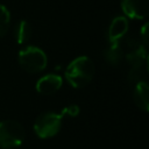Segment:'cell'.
Segmentation results:
<instances>
[{"label":"cell","mask_w":149,"mask_h":149,"mask_svg":"<svg viewBox=\"0 0 149 149\" xmlns=\"http://www.w3.org/2000/svg\"><path fill=\"white\" fill-rule=\"evenodd\" d=\"M147 76V65H142V66H133V69L129 71L128 74V79L129 81H143V79Z\"/></svg>","instance_id":"cell-13"},{"label":"cell","mask_w":149,"mask_h":149,"mask_svg":"<svg viewBox=\"0 0 149 149\" xmlns=\"http://www.w3.org/2000/svg\"><path fill=\"white\" fill-rule=\"evenodd\" d=\"M133 97H134V101L136 106L144 112L149 111V87L144 80L136 83Z\"/></svg>","instance_id":"cell-8"},{"label":"cell","mask_w":149,"mask_h":149,"mask_svg":"<svg viewBox=\"0 0 149 149\" xmlns=\"http://www.w3.org/2000/svg\"><path fill=\"white\" fill-rule=\"evenodd\" d=\"M105 59L111 65L119 64L120 59L122 58V48L119 42H109V45L105 50Z\"/></svg>","instance_id":"cell-10"},{"label":"cell","mask_w":149,"mask_h":149,"mask_svg":"<svg viewBox=\"0 0 149 149\" xmlns=\"http://www.w3.org/2000/svg\"><path fill=\"white\" fill-rule=\"evenodd\" d=\"M26 137L24 128L15 120H3L0 122V148L14 149L20 147Z\"/></svg>","instance_id":"cell-2"},{"label":"cell","mask_w":149,"mask_h":149,"mask_svg":"<svg viewBox=\"0 0 149 149\" xmlns=\"http://www.w3.org/2000/svg\"><path fill=\"white\" fill-rule=\"evenodd\" d=\"M127 61L129 62V64H132V66H142V65H147V61H148V54L144 47L139 45L137 49L130 51L127 55Z\"/></svg>","instance_id":"cell-11"},{"label":"cell","mask_w":149,"mask_h":149,"mask_svg":"<svg viewBox=\"0 0 149 149\" xmlns=\"http://www.w3.org/2000/svg\"><path fill=\"white\" fill-rule=\"evenodd\" d=\"M128 21L125 16H116L109 24L108 28V41L119 42L128 31Z\"/></svg>","instance_id":"cell-7"},{"label":"cell","mask_w":149,"mask_h":149,"mask_svg":"<svg viewBox=\"0 0 149 149\" xmlns=\"http://www.w3.org/2000/svg\"><path fill=\"white\" fill-rule=\"evenodd\" d=\"M122 12L127 17L142 20L149 12V0H121Z\"/></svg>","instance_id":"cell-5"},{"label":"cell","mask_w":149,"mask_h":149,"mask_svg":"<svg viewBox=\"0 0 149 149\" xmlns=\"http://www.w3.org/2000/svg\"><path fill=\"white\" fill-rule=\"evenodd\" d=\"M10 26V13L6 6L0 5V37L5 36Z\"/></svg>","instance_id":"cell-12"},{"label":"cell","mask_w":149,"mask_h":149,"mask_svg":"<svg viewBox=\"0 0 149 149\" xmlns=\"http://www.w3.org/2000/svg\"><path fill=\"white\" fill-rule=\"evenodd\" d=\"M79 114V107L77 105H69L66 106L62 112L61 115L64 118H76Z\"/></svg>","instance_id":"cell-14"},{"label":"cell","mask_w":149,"mask_h":149,"mask_svg":"<svg viewBox=\"0 0 149 149\" xmlns=\"http://www.w3.org/2000/svg\"><path fill=\"white\" fill-rule=\"evenodd\" d=\"M147 29H148V23H144V26L141 28V36H142V40H143V42L144 43H147V41H148V38H147V35H148V33H147Z\"/></svg>","instance_id":"cell-15"},{"label":"cell","mask_w":149,"mask_h":149,"mask_svg":"<svg viewBox=\"0 0 149 149\" xmlns=\"http://www.w3.org/2000/svg\"><path fill=\"white\" fill-rule=\"evenodd\" d=\"M63 116L56 114L54 112H47L41 114L35 123H34V132L40 139H50L57 135L62 128Z\"/></svg>","instance_id":"cell-4"},{"label":"cell","mask_w":149,"mask_h":149,"mask_svg":"<svg viewBox=\"0 0 149 149\" xmlns=\"http://www.w3.org/2000/svg\"><path fill=\"white\" fill-rule=\"evenodd\" d=\"M94 76V63L87 56L74 58L65 70V79L74 88H81L90 84Z\"/></svg>","instance_id":"cell-1"},{"label":"cell","mask_w":149,"mask_h":149,"mask_svg":"<svg viewBox=\"0 0 149 149\" xmlns=\"http://www.w3.org/2000/svg\"><path fill=\"white\" fill-rule=\"evenodd\" d=\"M63 85V79L58 74H45L36 83V91L43 95H51L56 93Z\"/></svg>","instance_id":"cell-6"},{"label":"cell","mask_w":149,"mask_h":149,"mask_svg":"<svg viewBox=\"0 0 149 149\" xmlns=\"http://www.w3.org/2000/svg\"><path fill=\"white\" fill-rule=\"evenodd\" d=\"M19 64L29 73H38L47 68L48 57L42 49L29 45L19 52Z\"/></svg>","instance_id":"cell-3"},{"label":"cell","mask_w":149,"mask_h":149,"mask_svg":"<svg viewBox=\"0 0 149 149\" xmlns=\"http://www.w3.org/2000/svg\"><path fill=\"white\" fill-rule=\"evenodd\" d=\"M31 33H33V29H31L30 23L26 20H21L16 24L15 30H14V37H15L16 43L23 44V43L28 42L31 37Z\"/></svg>","instance_id":"cell-9"}]
</instances>
